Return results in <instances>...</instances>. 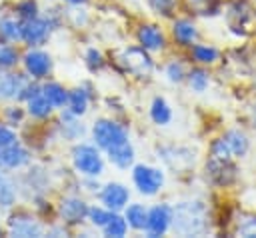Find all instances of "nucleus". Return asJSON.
Returning <instances> with one entry per match:
<instances>
[{
  "instance_id": "20",
  "label": "nucleus",
  "mask_w": 256,
  "mask_h": 238,
  "mask_svg": "<svg viewBox=\"0 0 256 238\" xmlns=\"http://www.w3.org/2000/svg\"><path fill=\"white\" fill-rule=\"evenodd\" d=\"M94 88L92 84L88 82H82L74 88H70L68 92V102H66V110L84 118L88 112H90V106H92V100H94Z\"/></svg>"
},
{
  "instance_id": "45",
  "label": "nucleus",
  "mask_w": 256,
  "mask_h": 238,
  "mask_svg": "<svg viewBox=\"0 0 256 238\" xmlns=\"http://www.w3.org/2000/svg\"><path fill=\"white\" fill-rule=\"evenodd\" d=\"M4 234V226H2V222H0V236Z\"/></svg>"
},
{
  "instance_id": "44",
  "label": "nucleus",
  "mask_w": 256,
  "mask_h": 238,
  "mask_svg": "<svg viewBox=\"0 0 256 238\" xmlns=\"http://www.w3.org/2000/svg\"><path fill=\"white\" fill-rule=\"evenodd\" d=\"M90 0H58V4H66V6H86Z\"/></svg>"
},
{
  "instance_id": "26",
  "label": "nucleus",
  "mask_w": 256,
  "mask_h": 238,
  "mask_svg": "<svg viewBox=\"0 0 256 238\" xmlns=\"http://www.w3.org/2000/svg\"><path fill=\"white\" fill-rule=\"evenodd\" d=\"M18 196H20V188L16 178H12L6 170L0 168V210L10 212L12 208H16Z\"/></svg>"
},
{
  "instance_id": "41",
  "label": "nucleus",
  "mask_w": 256,
  "mask_h": 238,
  "mask_svg": "<svg viewBox=\"0 0 256 238\" xmlns=\"http://www.w3.org/2000/svg\"><path fill=\"white\" fill-rule=\"evenodd\" d=\"M208 156L220 158V160H234V156H232V152H230L226 140L222 138V134L210 140V144H208Z\"/></svg>"
},
{
  "instance_id": "30",
  "label": "nucleus",
  "mask_w": 256,
  "mask_h": 238,
  "mask_svg": "<svg viewBox=\"0 0 256 238\" xmlns=\"http://www.w3.org/2000/svg\"><path fill=\"white\" fill-rule=\"evenodd\" d=\"M126 222H128V228L130 232H138V234H144V228H146V218H148V204L144 202H128L126 208L122 210Z\"/></svg>"
},
{
  "instance_id": "10",
  "label": "nucleus",
  "mask_w": 256,
  "mask_h": 238,
  "mask_svg": "<svg viewBox=\"0 0 256 238\" xmlns=\"http://www.w3.org/2000/svg\"><path fill=\"white\" fill-rule=\"evenodd\" d=\"M20 68L22 72L36 80H48L54 74V56L44 48V46H30L22 50V58H20Z\"/></svg>"
},
{
  "instance_id": "46",
  "label": "nucleus",
  "mask_w": 256,
  "mask_h": 238,
  "mask_svg": "<svg viewBox=\"0 0 256 238\" xmlns=\"http://www.w3.org/2000/svg\"><path fill=\"white\" fill-rule=\"evenodd\" d=\"M254 16H256V12H254Z\"/></svg>"
},
{
  "instance_id": "35",
  "label": "nucleus",
  "mask_w": 256,
  "mask_h": 238,
  "mask_svg": "<svg viewBox=\"0 0 256 238\" xmlns=\"http://www.w3.org/2000/svg\"><path fill=\"white\" fill-rule=\"evenodd\" d=\"M20 58H22L20 44H12V42H2L0 40V70L18 68L20 66Z\"/></svg>"
},
{
  "instance_id": "7",
  "label": "nucleus",
  "mask_w": 256,
  "mask_h": 238,
  "mask_svg": "<svg viewBox=\"0 0 256 238\" xmlns=\"http://www.w3.org/2000/svg\"><path fill=\"white\" fill-rule=\"evenodd\" d=\"M134 42L142 46L146 52H150L152 56H164L172 48L168 28L158 20L138 22L134 28Z\"/></svg>"
},
{
  "instance_id": "23",
  "label": "nucleus",
  "mask_w": 256,
  "mask_h": 238,
  "mask_svg": "<svg viewBox=\"0 0 256 238\" xmlns=\"http://www.w3.org/2000/svg\"><path fill=\"white\" fill-rule=\"evenodd\" d=\"M104 156H106V162L112 168L120 170V172H128L136 164V148H134L132 140H128V142L104 152Z\"/></svg>"
},
{
  "instance_id": "5",
  "label": "nucleus",
  "mask_w": 256,
  "mask_h": 238,
  "mask_svg": "<svg viewBox=\"0 0 256 238\" xmlns=\"http://www.w3.org/2000/svg\"><path fill=\"white\" fill-rule=\"evenodd\" d=\"M130 184L136 194L144 198H156L166 186V172L160 166L148 162H136L130 168Z\"/></svg>"
},
{
  "instance_id": "3",
  "label": "nucleus",
  "mask_w": 256,
  "mask_h": 238,
  "mask_svg": "<svg viewBox=\"0 0 256 238\" xmlns=\"http://www.w3.org/2000/svg\"><path fill=\"white\" fill-rule=\"evenodd\" d=\"M68 160H70V168L72 172L82 178V176H94V178H100L104 176L106 172V156L104 152L90 140H80V142H74L70 144V150H68Z\"/></svg>"
},
{
  "instance_id": "29",
  "label": "nucleus",
  "mask_w": 256,
  "mask_h": 238,
  "mask_svg": "<svg viewBox=\"0 0 256 238\" xmlns=\"http://www.w3.org/2000/svg\"><path fill=\"white\" fill-rule=\"evenodd\" d=\"M188 90L192 94H206L210 84H212V74H210V68H204V66H196V64H190L188 68V74H186V82Z\"/></svg>"
},
{
  "instance_id": "42",
  "label": "nucleus",
  "mask_w": 256,
  "mask_h": 238,
  "mask_svg": "<svg viewBox=\"0 0 256 238\" xmlns=\"http://www.w3.org/2000/svg\"><path fill=\"white\" fill-rule=\"evenodd\" d=\"M234 232L244 238H256V216L252 214V216H246L244 220H238Z\"/></svg>"
},
{
  "instance_id": "18",
  "label": "nucleus",
  "mask_w": 256,
  "mask_h": 238,
  "mask_svg": "<svg viewBox=\"0 0 256 238\" xmlns=\"http://www.w3.org/2000/svg\"><path fill=\"white\" fill-rule=\"evenodd\" d=\"M186 58H188L190 64L204 66V68H214L222 60V50L214 42H208V40H202L200 38L196 44H192L186 50Z\"/></svg>"
},
{
  "instance_id": "37",
  "label": "nucleus",
  "mask_w": 256,
  "mask_h": 238,
  "mask_svg": "<svg viewBox=\"0 0 256 238\" xmlns=\"http://www.w3.org/2000/svg\"><path fill=\"white\" fill-rule=\"evenodd\" d=\"M82 62H84L86 70L92 72V74H98L108 66V58L98 46H88L82 54Z\"/></svg>"
},
{
  "instance_id": "32",
  "label": "nucleus",
  "mask_w": 256,
  "mask_h": 238,
  "mask_svg": "<svg viewBox=\"0 0 256 238\" xmlns=\"http://www.w3.org/2000/svg\"><path fill=\"white\" fill-rule=\"evenodd\" d=\"M222 138L226 140V144H228V148H230L234 160L244 158V156L248 154V150H250V140H248V136H246L244 130H240V128H228V130L222 132Z\"/></svg>"
},
{
  "instance_id": "6",
  "label": "nucleus",
  "mask_w": 256,
  "mask_h": 238,
  "mask_svg": "<svg viewBox=\"0 0 256 238\" xmlns=\"http://www.w3.org/2000/svg\"><path fill=\"white\" fill-rule=\"evenodd\" d=\"M4 232L18 238H40L46 236V222L42 216L28 208H12L4 222Z\"/></svg>"
},
{
  "instance_id": "8",
  "label": "nucleus",
  "mask_w": 256,
  "mask_h": 238,
  "mask_svg": "<svg viewBox=\"0 0 256 238\" xmlns=\"http://www.w3.org/2000/svg\"><path fill=\"white\" fill-rule=\"evenodd\" d=\"M90 202L82 192H66L54 204V218L66 224L70 230H76L86 224Z\"/></svg>"
},
{
  "instance_id": "31",
  "label": "nucleus",
  "mask_w": 256,
  "mask_h": 238,
  "mask_svg": "<svg viewBox=\"0 0 256 238\" xmlns=\"http://www.w3.org/2000/svg\"><path fill=\"white\" fill-rule=\"evenodd\" d=\"M0 40L22 46V20L14 12L0 16Z\"/></svg>"
},
{
  "instance_id": "1",
  "label": "nucleus",
  "mask_w": 256,
  "mask_h": 238,
  "mask_svg": "<svg viewBox=\"0 0 256 238\" xmlns=\"http://www.w3.org/2000/svg\"><path fill=\"white\" fill-rule=\"evenodd\" d=\"M172 232L178 236H206L212 232V214L208 202L198 196H190L172 204Z\"/></svg>"
},
{
  "instance_id": "34",
  "label": "nucleus",
  "mask_w": 256,
  "mask_h": 238,
  "mask_svg": "<svg viewBox=\"0 0 256 238\" xmlns=\"http://www.w3.org/2000/svg\"><path fill=\"white\" fill-rule=\"evenodd\" d=\"M0 120H4L6 124H10L12 128H22L28 120V114H26V108L22 102H8L6 106H2V112H0Z\"/></svg>"
},
{
  "instance_id": "19",
  "label": "nucleus",
  "mask_w": 256,
  "mask_h": 238,
  "mask_svg": "<svg viewBox=\"0 0 256 238\" xmlns=\"http://www.w3.org/2000/svg\"><path fill=\"white\" fill-rule=\"evenodd\" d=\"M28 80L30 78L22 70H0V100L18 102Z\"/></svg>"
},
{
  "instance_id": "2",
  "label": "nucleus",
  "mask_w": 256,
  "mask_h": 238,
  "mask_svg": "<svg viewBox=\"0 0 256 238\" xmlns=\"http://www.w3.org/2000/svg\"><path fill=\"white\" fill-rule=\"evenodd\" d=\"M110 58L120 74L132 78V80H138V82L150 80L158 68L154 56L150 52H146L142 46H138L136 42L114 48L110 52Z\"/></svg>"
},
{
  "instance_id": "40",
  "label": "nucleus",
  "mask_w": 256,
  "mask_h": 238,
  "mask_svg": "<svg viewBox=\"0 0 256 238\" xmlns=\"http://www.w3.org/2000/svg\"><path fill=\"white\" fill-rule=\"evenodd\" d=\"M12 12L20 20H30V18L42 14V8H40L38 0H16L14 6H12Z\"/></svg>"
},
{
  "instance_id": "33",
  "label": "nucleus",
  "mask_w": 256,
  "mask_h": 238,
  "mask_svg": "<svg viewBox=\"0 0 256 238\" xmlns=\"http://www.w3.org/2000/svg\"><path fill=\"white\" fill-rule=\"evenodd\" d=\"M182 0H146L148 10L158 20H170L180 12Z\"/></svg>"
},
{
  "instance_id": "36",
  "label": "nucleus",
  "mask_w": 256,
  "mask_h": 238,
  "mask_svg": "<svg viewBox=\"0 0 256 238\" xmlns=\"http://www.w3.org/2000/svg\"><path fill=\"white\" fill-rule=\"evenodd\" d=\"M100 232L106 238H124V236H128L130 228H128V222L122 212H112V216L108 218V222L104 224V228Z\"/></svg>"
},
{
  "instance_id": "21",
  "label": "nucleus",
  "mask_w": 256,
  "mask_h": 238,
  "mask_svg": "<svg viewBox=\"0 0 256 238\" xmlns=\"http://www.w3.org/2000/svg\"><path fill=\"white\" fill-rule=\"evenodd\" d=\"M224 18H226V24L232 32H242L250 20L254 18V12L252 8L244 2V0H232L228 6H226V12H224Z\"/></svg>"
},
{
  "instance_id": "4",
  "label": "nucleus",
  "mask_w": 256,
  "mask_h": 238,
  "mask_svg": "<svg viewBox=\"0 0 256 238\" xmlns=\"http://www.w3.org/2000/svg\"><path fill=\"white\" fill-rule=\"evenodd\" d=\"M90 140L102 150L108 152L124 142L130 140V128L128 124H124L122 120L114 118V116H100L90 124Z\"/></svg>"
},
{
  "instance_id": "22",
  "label": "nucleus",
  "mask_w": 256,
  "mask_h": 238,
  "mask_svg": "<svg viewBox=\"0 0 256 238\" xmlns=\"http://www.w3.org/2000/svg\"><path fill=\"white\" fill-rule=\"evenodd\" d=\"M24 108H26V114L30 120L38 122V124H44V122H50L56 118V108L48 102V98L42 94V92H36L32 98H28L24 102Z\"/></svg>"
},
{
  "instance_id": "38",
  "label": "nucleus",
  "mask_w": 256,
  "mask_h": 238,
  "mask_svg": "<svg viewBox=\"0 0 256 238\" xmlns=\"http://www.w3.org/2000/svg\"><path fill=\"white\" fill-rule=\"evenodd\" d=\"M110 216H112V210H108V208H106L104 204H100V202H94V204H90V208H88L86 224H88L90 228H94V230H102Z\"/></svg>"
},
{
  "instance_id": "24",
  "label": "nucleus",
  "mask_w": 256,
  "mask_h": 238,
  "mask_svg": "<svg viewBox=\"0 0 256 238\" xmlns=\"http://www.w3.org/2000/svg\"><path fill=\"white\" fill-rule=\"evenodd\" d=\"M188 68H190V62L186 56H168L162 62V78L172 86H180L186 82Z\"/></svg>"
},
{
  "instance_id": "12",
  "label": "nucleus",
  "mask_w": 256,
  "mask_h": 238,
  "mask_svg": "<svg viewBox=\"0 0 256 238\" xmlns=\"http://www.w3.org/2000/svg\"><path fill=\"white\" fill-rule=\"evenodd\" d=\"M172 214H174V208L166 200L150 204L148 206V218H146L144 236H148V238H162L168 232H172Z\"/></svg>"
},
{
  "instance_id": "16",
  "label": "nucleus",
  "mask_w": 256,
  "mask_h": 238,
  "mask_svg": "<svg viewBox=\"0 0 256 238\" xmlns=\"http://www.w3.org/2000/svg\"><path fill=\"white\" fill-rule=\"evenodd\" d=\"M96 200L112 212H122L126 208V204L132 200V190L128 184H124L120 180H108V182H102V186L96 194Z\"/></svg>"
},
{
  "instance_id": "17",
  "label": "nucleus",
  "mask_w": 256,
  "mask_h": 238,
  "mask_svg": "<svg viewBox=\"0 0 256 238\" xmlns=\"http://www.w3.org/2000/svg\"><path fill=\"white\" fill-rule=\"evenodd\" d=\"M156 158L160 162H164L170 170L174 172H184L188 168L194 166V152L188 146H180V144H158L156 146Z\"/></svg>"
},
{
  "instance_id": "28",
  "label": "nucleus",
  "mask_w": 256,
  "mask_h": 238,
  "mask_svg": "<svg viewBox=\"0 0 256 238\" xmlns=\"http://www.w3.org/2000/svg\"><path fill=\"white\" fill-rule=\"evenodd\" d=\"M40 92H42V94L48 98V102H50V104H52L56 110L66 108L70 88H68L66 84H62L60 80H54V78L42 80V82H40Z\"/></svg>"
},
{
  "instance_id": "14",
  "label": "nucleus",
  "mask_w": 256,
  "mask_h": 238,
  "mask_svg": "<svg viewBox=\"0 0 256 238\" xmlns=\"http://www.w3.org/2000/svg\"><path fill=\"white\" fill-rule=\"evenodd\" d=\"M88 126L82 122L80 116L68 112L66 108L58 110L56 112V122H54V132H56V138L62 140V142H68V144H74V142H80L84 140V136L88 134Z\"/></svg>"
},
{
  "instance_id": "43",
  "label": "nucleus",
  "mask_w": 256,
  "mask_h": 238,
  "mask_svg": "<svg viewBox=\"0 0 256 238\" xmlns=\"http://www.w3.org/2000/svg\"><path fill=\"white\" fill-rule=\"evenodd\" d=\"M20 140V134L16 128H12L10 124H6L4 120H0V146H8Z\"/></svg>"
},
{
  "instance_id": "27",
  "label": "nucleus",
  "mask_w": 256,
  "mask_h": 238,
  "mask_svg": "<svg viewBox=\"0 0 256 238\" xmlns=\"http://www.w3.org/2000/svg\"><path fill=\"white\" fill-rule=\"evenodd\" d=\"M148 118H150V122H152L154 126H158V128L168 126V124L172 122V118H174L172 104H170L164 96H160V94L152 96V100H150V104H148Z\"/></svg>"
},
{
  "instance_id": "11",
  "label": "nucleus",
  "mask_w": 256,
  "mask_h": 238,
  "mask_svg": "<svg viewBox=\"0 0 256 238\" xmlns=\"http://www.w3.org/2000/svg\"><path fill=\"white\" fill-rule=\"evenodd\" d=\"M204 178L214 188H228L238 180V166L234 160H220V158L206 156Z\"/></svg>"
},
{
  "instance_id": "15",
  "label": "nucleus",
  "mask_w": 256,
  "mask_h": 238,
  "mask_svg": "<svg viewBox=\"0 0 256 238\" xmlns=\"http://www.w3.org/2000/svg\"><path fill=\"white\" fill-rule=\"evenodd\" d=\"M34 160L32 148L20 138L14 144L8 146H0V168L6 172H18V170H26Z\"/></svg>"
},
{
  "instance_id": "25",
  "label": "nucleus",
  "mask_w": 256,
  "mask_h": 238,
  "mask_svg": "<svg viewBox=\"0 0 256 238\" xmlns=\"http://www.w3.org/2000/svg\"><path fill=\"white\" fill-rule=\"evenodd\" d=\"M180 12L194 18H212L222 12V0H182Z\"/></svg>"
},
{
  "instance_id": "9",
  "label": "nucleus",
  "mask_w": 256,
  "mask_h": 238,
  "mask_svg": "<svg viewBox=\"0 0 256 238\" xmlns=\"http://www.w3.org/2000/svg\"><path fill=\"white\" fill-rule=\"evenodd\" d=\"M168 36L172 42V48L186 52L192 44H196L202 38V30L198 24V18L190 16V14H176L174 18L168 20Z\"/></svg>"
},
{
  "instance_id": "13",
  "label": "nucleus",
  "mask_w": 256,
  "mask_h": 238,
  "mask_svg": "<svg viewBox=\"0 0 256 238\" xmlns=\"http://www.w3.org/2000/svg\"><path fill=\"white\" fill-rule=\"evenodd\" d=\"M56 28L52 26V22L48 20V16L42 12L30 20H22V46L30 48V46H46L52 36H54Z\"/></svg>"
},
{
  "instance_id": "39",
  "label": "nucleus",
  "mask_w": 256,
  "mask_h": 238,
  "mask_svg": "<svg viewBox=\"0 0 256 238\" xmlns=\"http://www.w3.org/2000/svg\"><path fill=\"white\" fill-rule=\"evenodd\" d=\"M64 20L72 28L80 30V28H84L90 22V14H88L86 6H66L64 8Z\"/></svg>"
}]
</instances>
